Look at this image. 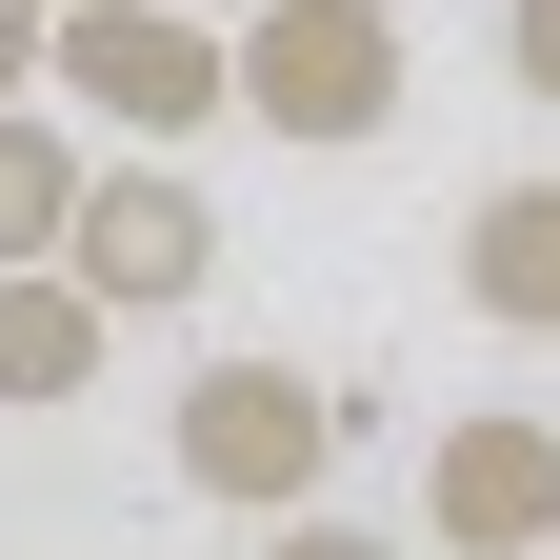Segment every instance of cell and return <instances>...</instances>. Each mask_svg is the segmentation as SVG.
Masks as SVG:
<instances>
[{"label": "cell", "mask_w": 560, "mask_h": 560, "mask_svg": "<svg viewBox=\"0 0 560 560\" xmlns=\"http://www.w3.org/2000/svg\"><path fill=\"white\" fill-rule=\"evenodd\" d=\"M221 120L301 140V161L381 140L400 120V0H260V21L221 40Z\"/></svg>", "instance_id": "6da1fadb"}, {"label": "cell", "mask_w": 560, "mask_h": 560, "mask_svg": "<svg viewBox=\"0 0 560 560\" xmlns=\"http://www.w3.org/2000/svg\"><path fill=\"white\" fill-rule=\"evenodd\" d=\"M161 441H180V480H200V501H241V521H301V501H320V460H340V400H320L301 361H200Z\"/></svg>", "instance_id": "3957f363"}, {"label": "cell", "mask_w": 560, "mask_h": 560, "mask_svg": "<svg viewBox=\"0 0 560 560\" xmlns=\"http://www.w3.org/2000/svg\"><path fill=\"white\" fill-rule=\"evenodd\" d=\"M540 560H560V540H540Z\"/></svg>", "instance_id": "7c38bea8"}, {"label": "cell", "mask_w": 560, "mask_h": 560, "mask_svg": "<svg viewBox=\"0 0 560 560\" xmlns=\"http://www.w3.org/2000/svg\"><path fill=\"white\" fill-rule=\"evenodd\" d=\"M460 301L501 340H560V180H480L460 200Z\"/></svg>", "instance_id": "8992f818"}, {"label": "cell", "mask_w": 560, "mask_h": 560, "mask_svg": "<svg viewBox=\"0 0 560 560\" xmlns=\"http://www.w3.org/2000/svg\"><path fill=\"white\" fill-rule=\"evenodd\" d=\"M101 340H120V320H101L60 260H0V400H21V420H40V400H81V381H101Z\"/></svg>", "instance_id": "52a82bcc"}, {"label": "cell", "mask_w": 560, "mask_h": 560, "mask_svg": "<svg viewBox=\"0 0 560 560\" xmlns=\"http://www.w3.org/2000/svg\"><path fill=\"white\" fill-rule=\"evenodd\" d=\"M60 200H81V140L40 101H0V260H60Z\"/></svg>", "instance_id": "ba28073f"}, {"label": "cell", "mask_w": 560, "mask_h": 560, "mask_svg": "<svg viewBox=\"0 0 560 560\" xmlns=\"http://www.w3.org/2000/svg\"><path fill=\"white\" fill-rule=\"evenodd\" d=\"M501 60H521V101H560V0H501Z\"/></svg>", "instance_id": "9c48e42d"}, {"label": "cell", "mask_w": 560, "mask_h": 560, "mask_svg": "<svg viewBox=\"0 0 560 560\" xmlns=\"http://www.w3.org/2000/svg\"><path fill=\"white\" fill-rule=\"evenodd\" d=\"M40 21L60 0H0V101H40Z\"/></svg>", "instance_id": "8fae6325"}, {"label": "cell", "mask_w": 560, "mask_h": 560, "mask_svg": "<svg viewBox=\"0 0 560 560\" xmlns=\"http://www.w3.org/2000/svg\"><path fill=\"white\" fill-rule=\"evenodd\" d=\"M60 280H81L101 320H161L221 280V200H200L180 161H81V200H60Z\"/></svg>", "instance_id": "277c9868"}, {"label": "cell", "mask_w": 560, "mask_h": 560, "mask_svg": "<svg viewBox=\"0 0 560 560\" xmlns=\"http://www.w3.org/2000/svg\"><path fill=\"white\" fill-rule=\"evenodd\" d=\"M420 521H441V560H540L560 540V420H441L420 441Z\"/></svg>", "instance_id": "5b68a950"}, {"label": "cell", "mask_w": 560, "mask_h": 560, "mask_svg": "<svg viewBox=\"0 0 560 560\" xmlns=\"http://www.w3.org/2000/svg\"><path fill=\"white\" fill-rule=\"evenodd\" d=\"M40 101H81L101 140H200L221 120V21H180V0H60L40 21Z\"/></svg>", "instance_id": "7a4b0ae2"}, {"label": "cell", "mask_w": 560, "mask_h": 560, "mask_svg": "<svg viewBox=\"0 0 560 560\" xmlns=\"http://www.w3.org/2000/svg\"><path fill=\"white\" fill-rule=\"evenodd\" d=\"M260 560H400V540H361V521H320V501H301V521H260Z\"/></svg>", "instance_id": "30bf717a"}]
</instances>
